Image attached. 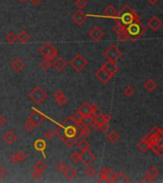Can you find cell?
Listing matches in <instances>:
<instances>
[{
    "label": "cell",
    "mask_w": 163,
    "mask_h": 183,
    "mask_svg": "<svg viewBox=\"0 0 163 183\" xmlns=\"http://www.w3.org/2000/svg\"><path fill=\"white\" fill-rule=\"evenodd\" d=\"M112 18L118 23H120V24L124 25L125 27L133 22L140 21V17H139V15L129 5L123 6L121 11L118 12V14Z\"/></svg>",
    "instance_id": "obj_1"
},
{
    "label": "cell",
    "mask_w": 163,
    "mask_h": 183,
    "mask_svg": "<svg viewBox=\"0 0 163 183\" xmlns=\"http://www.w3.org/2000/svg\"><path fill=\"white\" fill-rule=\"evenodd\" d=\"M125 30L129 40H131L132 42H135L139 38H141L146 33V27L142 24L141 20L131 23V24L126 26Z\"/></svg>",
    "instance_id": "obj_2"
},
{
    "label": "cell",
    "mask_w": 163,
    "mask_h": 183,
    "mask_svg": "<svg viewBox=\"0 0 163 183\" xmlns=\"http://www.w3.org/2000/svg\"><path fill=\"white\" fill-rule=\"evenodd\" d=\"M45 120V116L43 113L39 112L38 111H34L27 119L26 123L24 124V128L28 131V132H32L34 129H35L36 127H38L41 123H43V121Z\"/></svg>",
    "instance_id": "obj_3"
},
{
    "label": "cell",
    "mask_w": 163,
    "mask_h": 183,
    "mask_svg": "<svg viewBox=\"0 0 163 183\" xmlns=\"http://www.w3.org/2000/svg\"><path fill=\"white\" fill-rule=\"evenodd\" d=\"M38 54L44 58H49L53 60L58 55V51L51 42H45L39 48Z\"/></svg>",
    "instance_id": "obj_4"
},
{
    "label": "cell",
    "mask_w": 163,
    "mask_h": 183,
    "mask_svg": "<svg viewBox=\"0 0 163 183\" xmlns=\"http://www.w3.org/2000/svg\"><path fill=\"white\" fill-rule=\"evenodd\" d=\"M104 55L108 59V61L118 62V59L122 56V52L118 49L116 45H110L104 51Z\"/></svg>",
    "instance_id": "obj_5"
},
{
    "label": "cell",
    "mask_w": 163,
    "mask_h": 183,
    "mask_svg": "<svg viewBox=\"0 0 163 183\" xmlns=\"http://www.w3.org/2000/svg\"><path fill=\"white\" fill-rule=\"evenodd\" d=\"M88 63H89L88 60L81 54H76L69 62L70 66H71L76 72H81L88 65Z\"/></svg>",
    "instance_id": "obj_6"
},
{
    "label": "cell",
    "mask_w": 163,
    "mask_h": 183,
    "mask_svg": "<svg viewBox=\"0 0 163 183\" xmlns=\"http://www.w3.org/2000/svg\"><path fill=\"white\" fill-rule=\"evenodd\" d=\"M29 97L33 102L39 105L46 100V98H47V94H46V92L40 86H36L29 94Z\"/></svg>",
    "instance_id": "obj_7"
},
{
    "label": "cell",
    "mask_w": 163,
    "mask_h": 183,
    "mask_svg": "<svg viewBox=\"0 0 163 183\" xmlns=\"http://www.w3.org/2000/svg\"><path fill=\"white\" fill-rule=\"evenodd\" d=\"M116 173H114L111 168H102L98 172L99 179L97 182H113Z\"/></svg>",
    "instance_id": "obj_8"
},
{
    "label": "cell",
    "mask_w": 163,
    "mask_h": 183,
    "mask_svg": "<svg viewBox=\"0 0 163 183\" xmlns=\"http://www.w3.org/2000/svg\"><path fill=\"white\" fill-rule=\"evenodd\" d=\"M96 159V154L94 152L91 151L90 149H87L85 151H82L80 153V161L85 165H90L94 160Z\"/></svg>",
    "instance_id": "obj_9"
},
{
    "label": "cell",
    "mask_w": 163,
    "mask_h": 183,
    "mask_svg": "<svg viewBox=\"0 0 163 183\" xmlns=\"http://www.w3.org/2000/svg\"><path fill=\"white\" fill-rule=\"evenodd\" d=\"M88 18V14L82 12V10H78L72 14V20L77 26H82Z\"/></svg>",
    "instance_id": "obj_10"
},
{
    "label": "cell",
    "mask_w": 163,
    "mask_h": 183,
    "mask_svg": "<svg viewBox=\"0 0 163 183\" xmlns=\"http://www.w3.org/2000/svg\"><path fill=\"white\" fill-rule=\"evenodd\" d=\"M27 157H28V154L25 151H19L17 153H14L13 155H11L9 160L12 164H17L19 162L24 161L25 159H27Z\"/></svg>",
    "instance_id": "obj_11"
},
{
    "label": "cell",
    "mask_w": 163,
    "mask_h": 183,
    "mask_svg": "<svg viewBox=\"0 0 163 183\" xmlns=\"http://www.w3.org/2000/svg\"><path fill=\"white\" fill-rule=\"evenodd\" d=\"M95 76H96V77L101 82V83H103V84H106V83H108L110 80H111V78L113 77L106 70H104V69L101 67L99 70H97L96 73H95Z\"/></svg>",
    "instance_id": "obj_12"
},
{
    "label": "cell",
    "mask_w": 163,
    "mask_h": 183,
    "mask_svg": "<svg viewBox=\"0 0 163 183\" xmlns=\"http://www.w3.org/2000/svg\"><path fill=\"white\" fill-rule=\"evenodd\" d=\"M89 36L94 40V41H100L104 36V31L99 27H94L90 30Z\"/></svg>",
    "instance_id": "obj_13"
},
{
    "label": "cell",
    "mask_w": 163,
    "mask_h": 183,
    "mask_svg": "<svg viewBox=\"0 0 163 183\" xmlns=\"http://www.w3.org/2000/svg\"><path fill=\"white\" fill-rule=\"evenodd\" d=\"M10 66H11V68H13V70L15 71V72H21V71H23L24 69L26 68V63L23 61L20 57H14L12 61H11V63H10Z\"/></svg>",
    "instance_id": "obj_14"
},
{
    "label": "cell",
    "mask_w": 163,
    "mask_h": 183,
    "mask_svg": "<svg viewBox=\"0 0 163 183\" xmlns=\"http://www.w3.org/2000/svg\"><path fill=\"white\" fill-rule=\"evenodd\" d=\"M3 140L5 143L9 146L13 145L16 140H17V134L15 133L14 131L13 130H8L4 134H3Z\"/></svg>",
    "instance_id": "obj_15"
},
{
    "label": "cell",
    "mask_w": 163,
    "mask_h": 183,
    "mask_svg": "<svg viewBox=\"0 0 163 183\" xmlns=\"http://www.w3.org/2000/svg\"><path fill=\"white\" fill-rule=\"evenodd\" d=\"M102 68L104 70H106L113 77L115 76V74L118 71V66L116 64V62H113V61H108L106 63H104L102 65Z\"/></svg>",
    "instance_id": "obj_16"
},
{
    "label": "cell",
    "mask_w": 163,
    "mask_h": 183,
    "mask_svg": "<svg viewBox=\"0 0 163 183\" xmlns=\"http://www.w3.org/2000/svg\"><path fill=\"white\" fill-rule=\"evenodd\" d=\"M54 98H55V102L59 106H65L67 104V102H68L65 94L63 93V91H61V90H56L55 92V93H54Z\"/></svg>",
    "instance_id": "obj_17"
},
{
    "label": "cell",
    "mask_w": 163,
    "mask_h": 183,
    "mask_svg": "<svg viewBox=\"0 0 163 183\" xmlns=\"http://www.w3.org/2000/svg\"><path fill=\"white\" fill-rule=\"evenodd\" d=\"M148 25L154 32H156L162 26V22L157 15H153L148 21Z\"/></svg>",
    "instance_id": "obj_18"
},
{
    "label": "cell",
    "mask_w": 163,
    "mask_h": 183,
    "mask_svg": "<svg viewBox=\"0 0 163 183\" xmlns=\"http://www.w3.org/2000/svg\"><path fill=\"white\" fill-rule=\"evenodd\" d=\"M64 129H65V136L66 137H68V139H76L77 131H78V127L77 126L70 125V126L64 127Z\"/></svg>",
    "instance_id": "obj_19"
},
{
    "label": "cell",
    "mask_w": 163,
    "mask_h": 183,
    "mask_svg": "<svg viewBox=\"0 0 163 183\" xmlns=\"http://www.w3.org/2000/svg\"><path fill=\"white\" fill-rule=\"evenodd\" d=\"M53 66L56 71L61 72L67 67V61L63 57H55V59L53 61Z\"/></svg>",
    "instance_id": "obj_20"
},
{
    "label": "cell",
    "mask_w": 163,
    "mask_h": 183,
    "mask_svg": "<svg viewBox=\"0 0 163 183\" xmlns=\"http://www.w3.org/2000/svg\"><path fill=\"white\" fill-rule=\"evenodd\" d=\"M34 148L35 151L41 152L44 154V152H45L46 148H47V143H46V141L44 139H37L34 142ZM44 156L46 157L45 154H44Z\"/></svg>",
    "instance_id": "obj_21"
},
{
    "label": "cell",
    "mask_w": 163,
    "mask_h": 183,
    "mask_svg": "<svg viewBox=\"0 0 163 183\" xmlns=\"http://www.w3.org/2000/svg\"><path fill=\"white\" fill-rule=\"evenodd\" d=\"M120 139V134L118 133V131L115 130H112L110 133H107V140L111 143V144H115L116 142H118Z\"/></svg>",
    "instance_id": "obj_22"
},
{
    "label": "cell",
    "mask_w": 163,
    "mask_h": 183,
    "mask_svg": "<svg viewBox=\"0 0 163 183\" xmlns=\"http://www.w3.org/2000/svg\"><path fill=\"white\" fill-rule=\"evenodd\" d=\"M63 173H64L65 177L68 180H70V181L73 180L74 178H76V175H77V171L74 167H72V166H67Z\"/></svg>",
    "instance_id": "obj_23"
},
{
    "label": "cell",
    "mask_w": 163,
    "mask_h": 183,
    "mask_svg": "<svg viewBox=\"0 0 163 183\" xmlns=\"http://www.w3.org/2000/svg\"><path fill=\"white\" fill-rule=\"evenodd\" d=\"M159 175H160V172H159L158 168H157L156 166H155V165L150 166V167L147 169V171H146V175L149 176V177H150L151 179H153L154 181L159 176Z\"/></svg>",
    "instance_id": "obj_24"
},
{
    "label": "cell",
    "mask_w": 163,
    "mask_h": 183,
    "mask_svg": "<svg viewBox=\"0 0 163 183\" xmlns=\"http://www.w3.org/2000/svg\"><path fill=\"white\" fill-rule=\"evenodd\" d=\"M157 86H158L157 82H156V81H155V80H154V79H152V78H149V79H148V80L144 83V85H143V87H144L145 91H146V92H148V93H153L154 91H155V90H156Z\"/></svg>",
    "instance_id": "obj_25"
},
{
    "label": "cell",
    "mask_w": 163,
    "mask_h": 183,
    "mask_svg": "<svg viewBox=\"0 0 163 183\" xmlns=\"http://www.w3.org/2000/svg\"><path fill=\"white\" fill-rule=\"evenodd\" d=\"M30 38L31 36L26 30H21L16 35V40H18L21 44H26L30 40Z\"/></svg>",
    "instance_id": "obj_26"
},
{
    "label": "cell",
    "mask_w": 163,
    "mask_h": 183,
    "mask_svg": "<svg viewBox=\"0 0 163 183\" xmlns=\"http://www.w3.org/2000/svg\"><path fill=\"white\" fill-rule=\"evenodd\" d=\"M77 112L79 113H81L82 116H94L91 111V108H90V103H87V102H84L77 110Z\"/></svg>",
    "instance_id": "obj_27"
},
{
    "label": "cell",
    "mask_w": 163,
    "mask_h": 183,
    "mask_svg": "<svg viewBox=\"0 0 163 183\" xmlns=\"http://www.w3.org/2000/svg\"><path fill=\"white\" fill-rule=\"evenodd\" d=\"M149 150H151L154 154L158 155L159 157L163 156V146L161 143L159 144H154V145H149Z\"/></svg>",
    "instance_id": "obj_28"
},
{
    "label": "cell",
    "mask_w": 163,
    "mask_h": 183,
    "mask_svg": "<svg viewBox=\"0 0 163 183\" xmlns=\"http://www.w3.org/2000/svg\"><path fill=\"white\" fill-rule=\"evenodd\" d=\"M116 14H118V11H116V9L112 4L108 5L106 7V9L104 10V15H105L104 17H110V18H112V17L115 16Z\"/></svg>",
    "instance_id": "obj_29"
},
{
    "label": "cell",
    "mask_w": 163,
    "mask_h": 183,
    "mask_svg": "<svg viewBox=\"0 0 163 183\" xmlns=\"http://www.w3.org/2000/svg\"><path fill=\"white\" fill-rule=\"evenodd\" d=\"M137 148L140 150L142 153H146L148 152L149 150V144H148V141L146 139V137H143V139L140 140V141H138L137 143Z\"/></svg>",
    "instance_id": "obj_30"
},
{
    "label": "cell",
    "mask_w": 163,
    "mask_h": 183,
    "mask_svg": "<svg viewBox=\"0 0 163 183\" xmlns=\"http://www.w3.org/2000/svg\"><path fill=\"white\" fill-rule=\"evenodd\" d=\"M113 182H118V183H127L130 182V179L128 178V176L123 174V173H118L115 175V178Z\"/></svg>",
    "instance_id": "obj_31"
},
{
    "label": "cell",
    "mask_w": 163,
    "mask_h": 183,
    "mask_svg": "<svg viewBox=\"0 0 163 183\" xmlns=\"http://www.w3.org/2000/svg\"><path fill=\"white\" fill-rule=\"evenodd\" d=\"M52 66H53V60L49 59V58H44L40 62V67L44 71H48Z\"/></svg>",
    "instance_id": "obj_32"
},
{
    "label": "cell",
    "mask_w": 163,
    "mask_h": 183,
    "mask_svg": "<svg viewBox=\"0 0 163 183\" xmlns=\"http://www.w3.org/2000/svg\"><path fill=\"white\" fill-rule=\"evenodd\" d=\"M91 147V144L90 142L86 139H82L81 140H79L77 142V148L82 152V151H85L87 149H90Z\"/></svg>",
    "instance_id": "obj_33"
},
{
    "label": "cell",
    "mask_w": 163,
    "mask_h": 183,
    "mask_svg": "<svg viewBox=\"0 0 163 183\" xmlns=\"http://www.w3.org/2000/svg\"><path fill=\"white\" fill-rule=\"evenodd\" d=\"M55 133L59 137L61 140H63L65 139V129L62 125H57L56 128H55Z\"/></svg>",
    "instance_id": "obj_34"
},
{
    "label": "cell",
    "mask_w": 163,
    "mask_h": 183,
    "mask_svg": "<svg viewBox=\"0 0 163 183\" xmlns=\"http://www.w3.org/2000/svg\"><path fill=\"white\" fill-rule=\"evenodd\" d=\"M123 94H124V96H125L126 97L131 98V97H133L134 96L135 91H134V89L132 88L131 86H127V87H125L124 90H123Z\"/></svg>",
    "instance_id": "obj_35"
},
{
    "label": "cell",
    "mask_w": 163,
    "mask_h": 183,
    "mask_svg": "<svg viewBox=\"0 0 163 183\" xmlns=\"http://www.w3.org/2000/svg\"><path fill=\"white\" fill-rule=\"evenodd\" d=\"M46 169H47V165H46V163L44 161H42V160H37V161L35 162L34 170H37V171L43 173Z\"/></svg>",
    "instance_id": "obj_36"
},
{
    "label": "cell",
    "mask_w": 163,
    "mask_h": 183,
    "mask_svg": "<svg viewBox=\"0 0 163 183\" xmlns=\"http://www.w3.org/2000/svg\"><path fill=\"white\" fill-rule=\"evenodd\" d=\"M78 127H80V134H81L82 136L87 137V136H89V135L91 134V129H90L89 126L80 124Z\"/></svg>",
    "instance_id": "obj_37"
},
{
    "label": "cell",
    "mask_w": 163,
    "mask_h": 183,
    "mask_svg": "<svg viewBox=\"0 0 163 183\" xmlns=\"http://www.w3.org/2000/svg\"><path fill=\"white\" fill-rule=\"evenodd\" d=\"M72 117V119H73V121H74V123H75V125H76L77 127L81 124V121H82V118H83V116L81 113H79L78 112H76L75 114H73V116H71Z\"/></svg>",
    "instance_id": "obj_38"
},
{
    "label": "cell",
    "mask_w": 163,
    "mask_h": 183,
    "mask_svg": "<svg viewBox=\"0 0 163 183\" xmlns=\"http://www.w3.org/2000/svg\"><path fill=\"white\" fill-rule=\"evenodd\" d=\"M5 41H6L8 44H10V45L15 43L17 40H16V35L14 34V33H13V32L9 33V34L5 36Z\"/></svg>",
    "instance_id": "obj_39"
},
{
    "label": "cell",
    "mask_w": 163,
    "mask_h": 183,
    "mask_svg": "<svg viewBox=\"0 0 163 183\" xmlns=\"http://www.w3.org/2000/svg\"><path fill=\"white\" fill-rule=\"evenodd\" d=\"M94 121L99 123L100 125L103 124V123H108L105 120L104 113H95V116H94Z\"/></svg>",
    "instance_id": "obj_40"
},
{
    "label": "cell",
    "mask_w": 163,
    "mask_h": 183,
    "mask_svg": "<svg viewBox=\"0 0 163 183\" xmlns=\"http://www.w3.org/2000/svg\"><path fill=\"white\" fill-rule=\"evenodd\" d=\"M70 158L74 162V163H78L80 161V152L78 151H74L71 155H70Z\"/></svg>",
    "instance_id": "obj_41"
},
{
    "label": "cell",
    "mask_w": 163,
    "mask_h": 183,
    "mask_svg": "<svg viewBox=\"0 0 163 183\" xmlns=\"http://www.w3.org/2000/svg\"><path fill=\"white\" fill-rule=\"evenodd\" d=\"M75 5L78 10H83L87 7L88 2H87V0H76Z\"/></svg>",
    "instance_id": "obj_42"
},
{
    "label": "cell",
    "mask_w": 163,
    "mask_h": 183,
    "mask_svg": "<svg viewBox=\"0 0 163 183\" xmlns=\"http://www.w3.org/2000/svg\"><path fill=\"white\" fill-rule=\"evenodd\" d=\"M62 141H64V143L68 147H74L76 145V141H77V137H76V139H68V137H65Z\"/></svg>",
    "instance_id": "obj_43"
},
{
    "label": "cell",
    "mask_w": 163,
    "mask_h": 183,
    "mask_svg": "<svg viewBox=\"0 0 163 183\" xmlns=\"http://www.w3.org/2000/svg\"><path fill=\"white\" fill-rule=\"evenodd\" d=\"M85 174L89 176V177H92L95 176L97 172H96V169L92 167V166H90V165H87V168L85 169Z\"/></svg>",
    "instance_id": "obj_44"
},
{
    "label": "cell",
    "mask_w": 163,
    "mask_h": 183,
    "mask_svg": "<svg viewBox=\"0 0 163 183\" xmlns=\"http://www.w3.org/2000/svg\"><path fill=\"white\" fill-rule=\"evenodd\" d=\"M94 120V116H84L82 118V121H81V124L83 125H87V126H90L91 123Z\"/></svg>",
    "instance_id": "obj_45"
},
{
    "label": "cell",
    "mask_w": 163,
    "mask_h": 183,
    "mask_svg": "<svg viewBox=\"0 0 163 183\" xmlns=\"http://www.w3.org/2000/svg\"><path fill=\"white\" fill-rule=\"evenodd\" d=\"M55 131H53V130H51V129H49V130H47L45 133H44V136H45V139H48V140H52L54 137H55Z\"/></svg>",
    "instance_id": "obj_46"
},
{
    "label": "cell",
    "mask_w": 163,
    "mask_h": 183,
    "mask_svg": "<svg viewBox=\"0 0 163 183\" xmlns=\"http://www.w3.org/2000/svg\"><path fill=\"white\" fill-rule=\"evenodd\" d=\"M70 125H75V123H74V121H73V119H72V117L67 118L63 121V124H62L63 127L70 126Z\"/></svg>",
    "instance_id": "obj_47"
},
{
    "label": "cell",
    "mask_w": 163,
    "mask_h": 183,
    "mask_svg": "<svg viewBox=\"0 0 163 183\" xmlns=\"http://www.w3.org/2000/svg\"><path fill=\"white\" fill-rule=\"evenodd\" d=\"M66 167H67V165H66V163L65 162H63V161H59L58 163H57V165H56V168H57V170L59 171V172H64V170L66 169Z\"/></svg>",
    "instance_id": "obj_48"
},
{
    "label": "cell",
    "mask_w": 163,
    "mask_h": 183,
    "mask_svg": "<svg viewBox=\"0 0 163 183\" xmlns=\"http://www.w3.org/2000/svg\"><path fill=\"white\" fill-rule=\"evenodd\" d=\"M42 174H43V173H41V172H39V171L34 169V171H33V173H32V175H33V177H34V179H39V178L42 176Z\"/></svg>",
    "instance_id": "obj_49"
},
{
    "label": "cell",
    "mask_w": 163,
    "mask_h": 183,
    "mask_svg": "<svg viewBox=\"0 0 163 183\" xmlns=\"http://www.w3.org/2000/svg\"><path fill=\"white\" fill-rule=\"evenodd\" d=\"M90 108H91V111L92 112V114L97 113V110H98V106L95 103H90Z\"/></svg>",
    "instance_id": "obj_50"
},
{
    "label": "cell",
    "mask_w": 163,
    "mask_h": 183,
    "mask_svg": "<svg viewBox=\"0 0 163 183\" xmlns=\"http://www.w3.org/2000/svg\"><path fill=\"white\" fill-rule=\"evenodd\" d=\"M109 129H110V124H109V123H103V124H101V125H100V129H99V131H101V132L105 133V132H107Z\"/></svg>",
    "instance_id": "obj_51"
},
{
    "label": "cell",
    "mask_w": 163,
    "mask_h": 183,
    "mask_svg": "<svg viewBox=\"0 0 163 183\" xmlns=\"http://www.w3.org/2000/svg\"><path fill=\"white\" fill-rule=\"evenodd\" d=\"M6 174H7V172H6L5 168L0 165V180H2L6 176Z\"/></svg>",
    "instance_id": "obj_52"
},
{
    "label": "cell",
    "mask_w": 163,
    "mask_h": 183,
    "mask_svg": "<svg viewBox=\"0 0 163 183\" xmlns=\"http://www.w3.org/2000/svg\"><path fill=\"white\" fill-rule=\"evenodd\" d=\"M7 123V119L4 116H2V114H0V128L1 127H4Z\"/></svg>",
    "instance_id": "obj_53"
},
{
    "label": "cell",
    "mask_w": 163,
    "mask_h": 183,
    "mask_svg": "<svg viewBox=\"0 0 163 183\" xmlns=\"http://www.w3.org/2000/svg\"><path fill=\"white\" fill-rule=\"evenodd\" d=\"M91 125H92V128L94 129V130L99 131V129H100V124H99V123H97V122H96V121L92 120V122L91 123Z\"/></svg>",
    "instance_id": "obj_54"
},
{
    "label": "cell",
    "mask_w": 163,
    "mask_h": 183,
    "mask_svg": "<svg viewBox=\"0 0 163 183\" xmlns=\"http://www.w3.org/2000/svg\"><path fill=\"white\" fill-rule=\"evenodd\" d=\"M141 182H142V183H145V182H147V183H153V182H154V180H153V179H151L149 176L145 175V176H144V178L141 180Z\"/></svg>",
    "instance_id": "obj_55"
},
{
    "label": "cell",
    "mask_w": 163,
    "mask_h": 183,
    "mask_svg": "<svg viewBox=\"0 0 163 183\" xmlns=\"http://www.w3.org/2000/svg\"><path fill=\"white\" fill-rule=\"evenodd\" d=\"M146 1L149 3V4H151V5H155L159 0H146Z\"/></svg>",
    "instance_id": "obj_56"
},
{
    "label": "cell",
    "mask_w": 163,
    "mask_h": 183,
    "mask_svg": "<svg viewBox=\"0 0 163 183\" xmlns=\"http://www.w3.org/2000/svg\"><path fill=\"white\" fill-rule=\"evenodd\" d=\"M42 1V0H31V2L34 5V6H36L38 3H40Z\"/></svg>",
    "instance_id": "obj_57"
},
{
    "label": "cell",
    "mask_w": 163,
    "mask_h": 183,
    "mask_svg": "<svg viewBox=\"0 0 163 183\" xmlns=\"http://www.w3.org/2000/svg\"><path fill=\"white\" fill-rule=\"evenodd\" d=\"M19 2H21V3H25L26 1H28V0H18Z\"/></svg>",
    "instance_id": "obj_58"
}]
</instances>
